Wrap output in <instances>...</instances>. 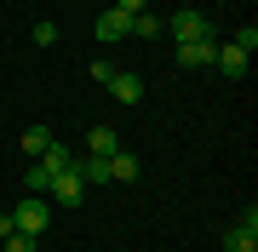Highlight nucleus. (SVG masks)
Segmentation results:
<instances>
[{
    "label": "nucleus",
    "instance_id": "f257e3e1",
    "mask_svg": "<svg viewBox=\"0 0 258 252\" xmlns=\"http://www.w3.org/2000/svg\"><path fill=\"white\" fill-rule=\"evenodd\" d=\"M166 35H172V40H212V23H207V12L184 6V12L166 18Z\"/></svg>",
    "mask_w": 258,
    "mask_h": 252
},
{
    "label": "nucleus",
    "instance_id": "f03ea898",
    "mask_svg": "<svg viewBox=\"0 0 258 252\" xmlns=\"http://www.w3.org/2000/svg\"><path fill=\"white\" fill-rule=\"evenodd\" d=\"M46 224H52V206H46V195H29V201H18V212H12V229L40 235Z\"/></svg>",
    "mask_w": 258,
    "mask_h": 252
},
{
    "label": "nucleus",
    "instance_id": "7ed1b4c3",
    "mask_svg": "<svg viewBox=\"0 0 258 252\" xmlns=\"http://www.w3.org/2000/svg\"><path fill=\"white\" fill-rule=\"evenodd\" d=\"M92 35H98V40H126V35H132V12L103 6V12H98V23H92Z\"/></svg>",
    "mask_w": 258,
    "mask_h": 252
},
{
    "label": "nucleus",
    "instance_id": "20e7f679",
    "mask_svg": "<svg viewBox=\"0 0 258 252\" xmlns=\"http://www.w3.org/2000/svg\"><path fill=\"white\" fill-rule=\"evenodd\" d=\"M46 195H52L57 206H81V201H86V184H81V178H75V166H69V172H52Z\"/></svg>",
    "mask_w": 258,
    "mask_h": 252
},
{
    "label": "nucleus",
    "instance_id": "39448f33",
    "mask_svg": "<svg viewBox=\"0 0 258 252\" xmlns=\"http://www.w3.org/2000/svg\"><path fill=\"white\" fill-rule=\"evenodd\" d=\"M224 252H258V212L252 206H247V218L235 229H224Z\"/></svg>",
    "mask_w": 258,
    "mask_h": 252
},
{
    "label": "nucleus",
    "instance_id": "423d86ee",
    "mask_svg": "<svg viewBox=\"0 0 258 252\" xmlns=\"http://www.w3.org/2000/svg\"><path fill=\"white\" fill-rule=\"evenodd\" d=\"M218 40H178V69H207Z\"/></svg>",
    "mask_w": 258,
    "mask_h": 252
},
{
    "label": "nucleus",
    "instance_id": "0eeeda50",
    "mask_svg": "<svg viewBox=\"0 0 258 252\" xmlns=\"http://www.w3.org/2000/svg\"><path fill=\"white\" fill-rule=\"evenodd\" d=\"M103 86H109V98H115V103H138V98H144V80H138V75H126V69H115Z\"/></svg>",
    "mask_w": 258,
    "mask_h": 252
},
{
    "label": "nucleus",
    "instance_id": "6e6552de",
    "mask_svg": "<svg viewBox=\"0 0 258 252\" xmlns=\"http://www.w3.org/2000/svg\"><path fill=\"white\" fill-rule=\"evenodd\" d=\"M75 178H81L86 189H92V184H109V155H86V160H75Z\"/></svg>",
    "mask_w": 258,
    "mask_h": 252
},
{
    "label": "nucleus",
    "instance_id": "1a4fd4ad",
    "mask_svg": "<svg viewBox=\"0 0 258 252\" xmlns=\"http://www.w3.org/2000/svg\"><path fill=\"white\" fill-rule=\"evenodd\" d=\"M212 63H218V75H230V80L247 75V52H235V46H218V52H212Z\"/></svg>",
    "mask_w": 258,
    "mask_h": 252
},
{
    "label": "nucleus",
    "instance_id": "9d476101",
    "mask_svg": "<svg viewBox=\"0 0 258 252\" xmlns=\"http://www.w3.org/2000/svg\"><path fill=\"white\" fill-rule=\"evenodd\" d=\"M35 160H40V166H46V172H69V166H75V155H69V143H57V138H52V143H46V149H40Z\"/></svg>",
    "mask_w": 258,
    "mask_h": 252
},
{
    "label": "nucleus",
    "instance_id": "9b49d317",
    "mask_svg": "<svg viewBox=\"0 0 258 252\" xmlns=\"http://www.w3.org/2000/svg\"><path fill=\"white\" fill-rule=\"evenodd\" d=\"M138 172H144V166H138V155H126V149H115V155H109V178H115V184H132Z\"/></svg>",
    "mask_w": 258,
    "mask_h": 252
},
{
    "label": "nucleus",
    "instance_id": "f8f14e48",
    "mask_svg": "<svg viewBox=\"0 0 258 252\" xmlns=\"http://www.w3.org/2000/svg\"><path fill=\"white\" fill-rule=\"evenodd\" d=\"M86 149H92V155H115V149H120L115 126H92V138H86Z\"/></svg>",
    "mask_w": 258,
    "mask_h": 252
},
{
    "label": "nucleus",
    "instance_id": "ddd939ff",
    "mask_svg": "<svg viewBox=\"0 0 258 252\" xmlns=\"http://www.w3.org/2000/svg\"><path fill=\"white\" fill-rule=\"evenodd\" d=\"M132 35H144V40H155V35H166V23L155 18V12H132Z\"/></svg>",
    "mask_w": 258,
    "mask_h": 252
},
{
    "label": "nucleus",
    "instance_id": "4468645a",
    "mask_svg": "<svg viewBox=\"0 0 258 252\" xmlns=\"http://www.w3.org/2000/svg\"><path fill=\"white\" fill-rule=\"evenodd\" d=\"M46 143H52V132H46V126H29V132H23V155H29V160L46 149Z\"/></svg>",
    "mask_w": 258,
    "mask_h": 252
},
{
    "label": "nucleus",
    "instance_id": "2eb2a0df",
    "mask_svg": "<svg viewBox=\"0 0 258 252\" xmlns=\"http://www.w3.org/2000/svg\"><path fill=\"white\" fill-rule=\"evenodd\" d=\"M46 184H52V172H46V166L35 160V166L23 172V189H29V195H46Z\"/></svg>",
    "mask_w": 258,
    "mask_h": 252
},
{
    "label": "nucleus",
    "instance_id": "dca6fc26",
    "mask_svg": "<svg viewBox=\"0 0 258 252\" xmlns=\"http://www.w3.org/2000/svg\"><path fill=\"white\" fill-rule=\"evenodd\" d=\"M0 246H6V252H35V246H40V235H23V229H12Z\"/></svg>",
    "mask_w": 258,
    "mask_h": 252
},
{
    "label": "nucleus",
    "instance_id": "f3484780",
    "mask_svg": "<svg viewBox=\"0 0 258 252\" xmlns=\"http://www.w3.org/2000/svg\"><path fill=\"white\" fill-rule=\"evenodd\" d=\"M29 40H35V46H57V23H46V18H40L35 29H29Z\"/></svg>",
    "mask_w": 258,
    "mask_h": 252
},
{
    "label": "nucleus",
    "instance_id": "a211bd4d",
    "mask_svg": "<svg viewBox=\"0 0 258 252\" xmlns=\"http://www.w3.org/2000/svg\"><path fill=\"white\" fill-rule=\"evenodd\" d=\"M230 46H235V52H247V57H252V52H258V29H252V23H247V29H241V35H235V40H230Z\"/></svg>",
    "mask_w": 258,
    "mask_h": 252
},
{
    "label": "nucleus",
    "instance_id": "6ab92c4d",
    "mask_svg": "<svg viewBox=\"0 0 258 252\" xmlns=\"http://www.w3.org/2000/svg\"><path fill=\"white\" fill-rule=\"evenodd\" d=\"M120 12H149V0H115Z\"/></svg>",
    "mask_w": 258,
    "mask_h": 252
},
{
    "label": "nucleus",
    "instance_id": "aec40b11",
    "mask_svg": "<svg viewBox=\"0 0 258 252\" xmlns=\"http://www.w3.org/2000/svg\"><path fill=\"white\" fill-rule=\"evenodd\" d=\"M6 235H12V212H0V241H6Z\"/></svg>",
    "mask_w": 258,
    "mask_h": 252
}]
</instances>
